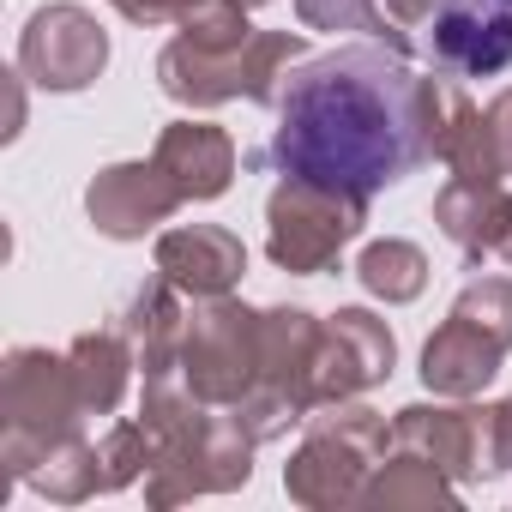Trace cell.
Listing matches in <instances>:
<instances>
[{"mask_svg":"<svg viewBox=\"0 0 512 512\" xmlns=\"http://www.w3.org/2000/svg\"><path fill=\"white\" fill-rule=\"evenodd\" d=\"M266 374V314L247 308L235 296H205L193 314H187V338H181V380L229 410L241 404Z\"/></svg>","mask_w":512,"mask_h":512,"instance_id":"obj_7","label":"cell"},{"mask_svg":"<svg viewBox=\"0 0 512 512\" xmlns=\"http://www.w3.org/2000/svg\"><path fill=\"white\" fill-rule=\"evenodd\" d=\"M320 332H326V320H314L308 308H266V374H260V386H272L308 410V368H314Z\"/></svg>","mask_w":512,"mask_h":512,"instance_id":"obj_20","label":"cell"},{"mask_svg":"<svg viewBox=\"0 0 512 512\" xmlns=\"http://www.w3.org/2000/svg\"><path fill=\"white\" fill-rule=\"evenodd\" d=\"M500 260H506V266H512V235H506V247H500Z\"/></svg>","mask_w":512,"mask_h":512,"instance_id":"obj_30","label":"cell"},{"mask_svg":"<svg viewBox=\"0 0 512 512\" xmlns=\"http://www.w3.org/2000/svg\"><path fill=\"white\" fill-rule=\"evenodd\" d=\"M157 272L193 302L229 296L247 272V247L223 223H175V229L157 235Z\"/></svg>","mask_w":512,"mask_h":512,"instance_id":"obj_13","label":"cell"},{"mask_svg":"<svg viewBox=\"0 0 512 512\" xmlns=\"http://www.w3.org/2000/svg\"><path fill=\"white\" fill-rule=\"evenodd\" d=\"M247 7H266V0H247Z\"/></svg>","mask_w":512,"mask_h":512,"instance_id":"obj_31","label":"cell"},{"mask_svg":"<svg viewBox=\"0 0 512 512\" xmlns=\"http://www.w3.org/2000/svg\"><path fill=\"white\" fill-rule=\"evenodd\" d=\"M67 368H73V386L85 398V416H115L121 398H127V380H133L139 356H133L127 332L115 326V332H79L67 344Z\"/></svg>","mask_w":512,"mask_h":512,"instance_id":"obj_18","label":"cell"},{"mask_svg":"<svg viewBox=\"0 0 512 512\" xmlns=\"http://www.w3.org/2000/svg\"><path fill=\"white\" fill-rule=\"evenodd\" d=\"M482 133H488V157H494V169H500V181L512 175V85L482 109Z\"/></svg>","mask_w":512,"mask_h":512,"instance_id":"obj_26","label":"cell"},{"mask_svg":"<svg viewBox=\"0 0 512 512\" xmlns=\"http://www.w3.org/2000/svg\"><path fill=\"white\" fill-rule=\"evenodd\" d=\"M121 332L139 356V374L157 380V374H175L181 368V338H187V308H181V290L157 272L133 290V302L121 308Z\"/></svg>","mask_w":512,"mask_h":512,"instance_id":"obj_17","label":"cell"},{"mask_svg":"<svg viewBox=\"0 0 512 512\" xmlns=\"http://www.w3.org/2000/svg\"><path fill=\"white\" fill-rule=\"evenodd\" d=\"M109 67V31L73 7V0H55V7H37L25 37H19V73L37 91H85L97 85Z\"/></svg>","mask_w":512,"mask_h":512,"instance_id":"obj_8","label":"cell"},{"mask_svg":"<svg viewBox=\"0 0 512 512\" xmlns=\"http://www.w3.org/2000/svg\"><path fill=\"white\" fill-rule=\"evenodd\" d=\"M392 446L434 458L452 482H482L500 476L494 464V404H404L392 416Z\"/></svg>","mask_w":512,"mask_h":512,"instance_id":"obj_10","label":"cell"},{"mask_svg":"<svg viewBox=\"0 0 512 512\" xmlns=\"http://www.w3.org/2000/svg\"><path fill=\"white\" fill-rule=\"evenodd\" d=\"M428 61L452 79H500L512 67V0H446L428 19Z\"/></svg>","mask_w":512,"mask_h":512,"instance_id":"obj_11","label":"cell"},{"mask_svg":"<svg viewBox=\"0 0 512 512\" xmlns=\"http://www.w3.org/2000/svg\"><path fill=\"white\" fill-rule=\"evenodd\" d=\"M139 422L151 434V470H145V500L151 506H181L199 494H229L247 488L253 476V440L235 410L205 404L187 380L175 386L169 374L145 380Z\"/></svg>","mask_w":512,"mask_h":512,"instance_id":"obj_2","label":"cell"},{"mask_svg":"<svg viewBox=\"0 0 512 512\" xmlns=\"http://www.w3.org/2000/svg\"><path fill=\"white\" fill-rule=\"evenodd\" d=\"M506 362V344L494 332H482L464 314H446V326L422 344V386L434 398H476Z\"/></svg>","mask_w":512,"mask_h":512,"instance_id":"obj_16","label":"cell"},{"mask_svg":"<svg viewBox=\"0 0 512 512\" xmlns=\"http://www.w3.org/2000/svg\"><path fill=\"white\" fill-rule=\"evenodd\" d=\"M85 422L91 416L73 386L67 350L61 356L37 344L7 350V362H0V464H7V482H25L37 458L85 434Z\"/></svg>","mask_w":512,"mask_h":512,"instance_id":"obj_3","label":"cell"},{"mask_svg":"<svg viewBox=\"0 0 512 512\" xmlns=\"http://www.w3.org/2000/svg\"><path fill=\"white\" fill-rule=\"evenodd\" d=\"M145 470H151V434H145V422H139V416H133V422H115V428L97 440V488H103V494H121V488H133Z\"/></svg>","mask_w":512,"mask_h":512,"instance_id":"obj_24","label":"cell"},{"mask_svg":"<svg viewBox=\"0 0 512 512\" xmlns=\"http://www.w3.org/2000/svg\"><path fill=\"white\" fill-rule=\"evenodd\" d=\"M308 55L302 31H253L241 49H193V43H169L157 55V85L169 103L187 109H217V103H278L284 73Z\"/></svg>","mask_w":512,"mask_h":512,"instance_id":"obj_5","label":"cell"},{"mask_svg":"<svg viewBox=\"0 0 512 512\" xmlns=\"http://www.w3.org/2000/svg\"><path fill=\"white\" fill-rule=\"evenodd\" d=\"M440 7H446V0H386V13H392V19H398L404 31H416V25H428V19H434Z\"/></svg>","mask_w":512,"mask_h":512,"instance_id":"obj_28","label":"cell"},{"mask_svg":"<svg viewBox=\"0 0 512 512\" xmlns=\"http://www.w3.org/2000/svg\"><path fill=\"white\" fill-rule=\"evenodd\" d=\"M151 157H157V169L175 181V193L187 205L217 199L235 181V139L217 121H169L157 133V151Z\"/></svg>","mask_w":512,"mask_h":512,"instance_id":"obj_14","label":"cell"},{"mask_svg":"<svg viewBox=\"0 0 512 512\" xmlns=\"http://www.w3.org/2000/svg\"><path fill=\"white\" fill-rule=\"evenodd\" d=\"M494 464L512 470V398L494 404Z\"/></svg>","mask_w":512,"mask_h":512,"instance_id":"obj_29","label":"cell"},{"mask_svg":"<svg viewBox=\"0 0 512 512\" xmlns=\"http://www.w3.org/2000/svg\"><path fill=\"white\" fill-rule=\"evenodd\" d=\"M452 314L476 320L482 332H494L506 350H512V278H470L452 302Z\"/></svg>","mask_w":512,"mask_h":512,"instance_id":"obj_25","label":"cell"},{"mask_svg":"<svg viewBox=\"0 0 512 512\" xmlns=\"http://www.w3.org/2000/svg\"><path fill=\"white\" fill-rule=\"evenodd\" d=\"M356 278H362V290L380 296L386 308H404V302H416V296L428 290V253H422L416 241H398V235L368 241L362 260H356Z\"/></svg>","mask_w":512,"mask_h":512,"instance_id":"obj_21","label":"cell"},{"mask_svg":"<svg viewBox=\"0 0 512 512\" xmlns=\"http://www.w3.org/2000/svg\"><path fill=\"white\" fill-rule=\"evenodd\" d=\"M296 19L308 31H356L368 43H386V49L410 55V31L392 13H380V0H296Z\"/></svg>","mask_w":512,"mask_h":512,"instance_id":"obj_23","label":"cell"},{"mask_svg":"<svg viewBox=\"0 0 512 512\" xmlns=\"http://www.w3.org/2000/svg\"><path fill=\"white\" fill-rule=\"evenodd\" d=\"M109 7L121 19H133V25H181L199 0H109Z\"/></svg>","mask_w":512,"mask_h":512,"instance_id":"obj_27","label":"cell"},{"mask_svg":"<svg viewBox=\"0 0 512 512\" xmlns=\"http://www.w3.org/2000/svg\"><path fill=\"white\" fill-rule=\"evenodd\" d=\"M362 506H374V512H434V506H446V512H452V506H458V488H452V476H446L434 458L392 446V452L380 458V470L368 476Z\"/></svg>","mask_w":512,"mask_h":512,"instance_id":"obj_19","label":"cell"},{"mask_svg":"<svg viewBox=\"0 0 512 512\" xmlns=\"http://www.w3.org/2000/svg\"><path fill=\"white\" fill-rule=\"evenodd\" d=\"M398 362V338L380 314L368 308H338L320 332V350H314V368H308V416L320 404H344L368 386H380Z\"/></svg>","mask_w":512,"mask_h":512,"instance_id":"obj_9","label":"cell"},{"mask_svg":"<svg viewBox=\"0 0 512 512\" xmlns=\"http://www.w3.org/2000/svg\"><path fill=\"white\" fill-rule=\"evenodd\" d=\"M266 163L344 193H380L434 163L422 121V73L386 43L302 55L278 85V133Z\"/></svg>","mask_w":512,"mask_h":512,"instance_id":"obj_1","label":"cell"},{"mask_svg":"<svg viewBox=\"0 0 512 512\" xmlns=\"http://www.w3.org/2000/svg\"><path fill=\"white\" fill-rule=\"evenodd\" d=\"M187 199L175 193V181L157 169V157L145 163H109L91 175L85 187V211L97 223V235L109 241H145L157 223H169Z\"/></svg>","mask_w":512,"mask_h":512,"instance_id":"obj_12","label":"cell"},{"mask_svg":"<svg viewBox=\"0 0 512 512\" xmlns=\"http://www.w3.org/2000/svg\"><path fill=\"white\" fill-rule=\"evenodd\" d=\"M434 223L470 266H482L488 253L500 260V247L512 235V193H506V181H458L452 175L434 193Z\"/></svg>","mask_w":512,"mask_h":512,"instance_id":"obj_15","label":"cell"},{"mask_svg":"<svg viewBox=\"0 0 512 512\" xmlns=\"http://www.w3.org/2000/svg\"><path fill=\"white\" fill-rule=\"evenodd\" d=\"M25 482H31L43 500H55V506H79V500L103 494V488H97V440H85V434L61 440L55 452L37 458V470H31Z\"/></svg>","mask_w":512,"mask_h":512,"instance_id":"obj_22","label":"cell"},{"mask_svg":"<svg viewBox=\"0 0 512 512\" xmlns=\"http://www.w3.org/2000/svg\"><path fill=\"white\" fill-rule=\"evenodd\" d=\"M392 452V422L368 404H320L308 416V440L290 452L284 464V488L296 506L308 512H338V506H362L368 476L380 470V458Z\"/></svg>","mask_w":512,"mask_h":512,"instance_id":"obj_4","label":"cell"},{"mask_svg":"<svg viewBox=\"0 0 512 512\" xmlns=\"http://www.w3.org/2000/svg\"><path fill=\"white\" fill-rule=\"evenodd\" d=\"M362 223H368V193H344V187L284 175L266 199V253L290 278H320L362 235Z\"/></svg>","mask_w":512,"mask_h":512,"instance_id":"obj_6","label":"cell"}]
</instances>
